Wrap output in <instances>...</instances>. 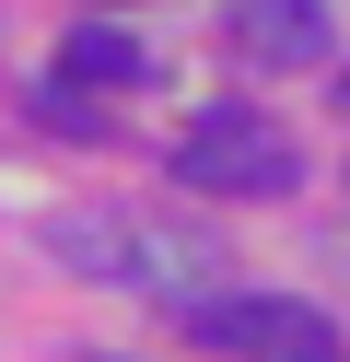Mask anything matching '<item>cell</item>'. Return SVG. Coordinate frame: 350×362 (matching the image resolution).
I'll list each match as a JSON object with an SVG mask.
<instances>
[{"label":"cell","mask_w":350,"mask_h":362,"mask_svg":"<svg viewBox=\"0 0 350 362\" xmlns=\"http://www.w3.org/2000/svg\"><path fill=\"white\" fill-rule=\"evenodd\" d=\"M152 59H140V35L129 24H82L70 35V82H140Z\"/></svg>","instance_id":"5b68a950"},{"label":"cell","mask_w":350,"mask_h":362,"mask_svg":"<svg viewBox=\"0 0 350 362\" xmlns=\"http://www.w3.org/2000/svg\"><path fill=\"white\" fill-rule=\"evenodd\" d=\"M47 257L82 269V281H117V292H152V304H199L222 292V245L199 222H47Z\"/></svg>","instance_id":"6da1fadb"},{"label":"cell","mask_w":350,"mask_h":362,"mask_svg":"<svg viewBox=\"0 0 350 362\" xmlns=\"http://www.w3.org/2000/svg\"><path fill=\"white\" fill-rule=\"evenodd\" d=\"M23 105H35L47 129H70V141H93V129H105V117H93V105H82V82H70V71H59V82H35V94H23Z\"/></svg>","instance_id":"8992f818"},{"label":"cell","mask_w":350,"mask_h":362,"mask_svg":"<svg viewBox=\"0 0 350 362\" xmlns=\"http://www.w3.org/2000/svg\"><path fill=\"white\" fill-rule=\"evenodd\" d=\"M339 105H350V82H339Z\"/></svg>","instance_id":"52a82bcc"},{"label":"cell","mask_w":350,"mask_h":362,"mask_svg":"<svg viewBox=\"0 0 350 362\" xmlns=\"http://www.w3.org/2000/svg\"><path fill=\"white\" fill-rule=\"evenodd\" d=\"M175 175H187L199 199H292V187H303V152L280 141L269 117L222 105V117H199V129L175 141Z\"/></svg>","instance_id":"7a4b0ae2"},{"label":"cell","mask_w":350,"mask_h":362,"mask_svg":"<svg viewBox=\"0 0 350 362\" xmlns=\"http://www.w3.org/2000/svg\"><path fill=\"white\" fill-rule=\"evenodd\" d=\"M187 327L210 339V351H233V362H350L339 351V327H327L315 304H280V292H199L187 304Z\"/></svg>","instance_id":"3957f363"},{"label":"cell","mask_w":350,"mask_h":362,"mask_svg":"<svg viewBox=\"0 0 350 362\" xmlns=\"http://www.w3.org/2000/svg\"><path fill=\"white\" fill-rule=\"evenodd\" d=\"M222 35L257 59V71H315L327 59V0H233Z\"/></svg>","instance_id":"277c9868"}]
</instances>
